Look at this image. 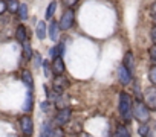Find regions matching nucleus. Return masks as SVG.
Returning a JSON list of instances; mask_svg holds the SVG:
<instances>
[{"label":"nucleus","instance_id":"obj_8","mask_svg":"<svg viewBox=\"0 0 156 137\" xmlns=\"http://www.w3.org/2000/svg\"><path fill=\"white\" fill-rule=\"evenodd\" d=\"M116 75H118V81L122 84V85H127L130 81H132V72L129 70V68L122 64L118 67V70H116Z\"/></svg>","mask_w":156,"mask_h":137},{"label":"nucleus","instance_id":"obj_2","mask_svg":"<svg viewBox=\"0 0 156 137\" xmlns=\"http://www.w3.org/2000/svg\"><path fill=\"white\" fill-rule=\"evenodd\" d=\"M132 113H133V117H135L138 122H141V123H147L148 119H150V110H148L147 105H145L142 101H139V99L135 101Z\"/></svg>","mask_w":156,"mask_h":137},{"label":"nucleus","instance_id":"obj_36","mask_svg":"<svg viewBox=\"0 0 156 137\" xmlns=\"http://www.w3.org/2000/svg\"><path fill=\"white\" fill-rule=\"evenodd\" d=\"M3 2H9V0H3Z\"/></svg>","mask_w":156,"mask_h":137},{"label":"nucleus","instance_id":"obj_6","mask_svg":"<svg viewBox=\"0 0 156 137\" xmlns=\"http://www.w3.org/2000/svg\"><path fill=\"white\" fill-rule=\"evenodd\" d=\"M20 129H22V132L26 137H29L34 132V122H32V117L31 116L25 114V116L20 117Z\"/></svg>","mask_w":156,"mask_h":137},{"label":"nucleus","instance_id":"obj_24","mask_svg":"<svg viewBox=\"0 0 156 137\" xmlns=\"http://www.w3.org/2000/svg\"><path fill=\"white\" fill-rule=\"evenodd\" d=\"M49 137H64V131L61 129V126H55V128L51 131Z\"/></svg>","mask_w":156,"mask_h":137},{"label":"nucleus","instance_id":"obj_29","mask_svg":"<svg viewBox=\"0 0 156 137\" xmlns=\"http://www.w3.org/2000/svg\"><path fill=\"white\" fill-rule=\"evenodd\" d=\"M78 3V0H63V5L66 6V8H72L73 5H76Z\"/></svg>","mask_w":156,"mask_h":137},{"label":"nucleus","instance_id":"obj_17","mask_svg":"<svg viewBox=\"0 0 156 137\" xmlns=\"http://www.w3.org/2000/svg\"><path fill=\"white\" fill-rule=\"evenodd\" d=\"M115 137H132V135H130V131L127 129V126L119 125L115 131Z\"/></svg>","mask_w":156,"mask_h":137},{"label":"nucleus","instance_id":"obj_33","mask_svg":"<svg viewBox=\"0 0 156 137\" xmlns=\"http://www.w3.org/2000/svg\"><path fill=\"white\" fill-rule=\"evenodd\" d=\"M63 53H64V44L61 43V44H58V55L61 56Z\"/></svg>","mask_w":156,"mask_h":137},{"label":"nucleus","instance_id":"obj_3","mask_svg":"<svg viewBox=\"0 0 156 137\" xmlns=\"http://www.w3.org/2000/svg\"><path fill=\"white\" fill-rule=\"evenodd\" d=\"M142 102L147 105L150 111H156V87H147L144 92V99Z\"/></svg>","mask_w":156,"mask_h":137},{"label":"nucleus","instance_id":"obj_12","mask_svg":"<svg viewBox=\"0 0 156 137\" xmlns=\"http://www.w3.org/2000/svg\"><path fill=\"white\" fill-rule=\"evenodd\" d=\"M58 32H60V23L52 22L51 26H49V37H51L52 41H57L58 40Z\"/></svg>","mask_w":156,"mask_h":137},{"label":"nucleus","instance_id":"obj_28","mask_svg":"<svg viewBox=\"0 0 156 137\" xmlns=\"http://www.w3.org/2000/svg\"><path fill=\"white\" fill-rule=\"evenodd\" d=\"M150 15H151L153 25L156 26V3H153V5H151V8H150Z\"/></svg>","mask_w":156,"mask_h":137},{"label":"nucleus","instance_id":"obj_15","mask_svg":"<svg viewBox=\"0 0 156 137\" xmlns=\"http://www.w3.org/2000/svg\"><path fill=\"white\" fill-rule=\"evenodd\" d=\"M32 102H34V99H32V92L29 90L28 93H26V98H25V104H23V111H31L32 110Z\"/></svg>","mask_w":156,"mask_h":137},{"label":"nucleus","instance_id":"obj_32","mask_svg":"<svg viewBox=\"0 0 156 137\" xmlns=\"http://www.w3.org/2000/svg\"><path fill=\"white\" fill-rule=\"evenodd\" d=\"M151 40L156 44V26H153V29H151Z\"/></svg>","mask_w":156,"mask_h":137},{"label":"nucleus","instance_id":"obj_37","mask_svg":"<svg viewBox=\"0 0 156 137\" xmlns=\"http://www.w3.org/2000/svg\"><path fill=\"white\" fill-rule=\"evenodd\" d=\"M25 137H26V135H25Z\"/></svg>","mask_w":156,"mask_h":137},{"label":"nucleus","instance_id":"obj_7","mask_svg":"<svg viewBox=\"0 0 156 137\" xmlns=\"http://www.w3.org/2000/svg\"><path fill=\"white\" fill-rule=\"evenodd\" d=\"M69 89V81H67V78H64V76H57L55 79H54V82H52V90L57 93V95H63L64 93V90H67Z\"/></svg>","mask_w":156,"mask_h":137},{"label":"nucleus","instance_id":"obj_16","mask_svg":"<svg viewBox=\"0 0 156 137\" xmlns=\"http://www.w3.org/2000/svg\"><path fill=\"white\" fill-rule=\"evenodd\" d=\"M69 99H67V96H63V95H60L58 98H57V101H55V107L58 108V110H63V108H69L67 107V102Z\"/></svg>","mask_w":156,"mask_h":137},{"label":"nucleus","instance_id":"obj_13","mask_svg":"<svg viewBox=\"0 0 156 137\" xmlns=\"http://www.w3.org/2000/svg\"><path fill=\"white\" fill-rule=\"evenodd\" d=\"M122 64L129 68L130 72H133V68H135V58H133V53H132V52H127V53H126Z\"/></svg>","mask_w":156,"mask_h":137},{"label":"nucleus","instance_id":"obj_31","mask_svg":"<svg viewBox=\"0 0 156 137\" xmlns=\"http://www.w3.org/2000/svg\"><path fill=\"white\" fill-rule=\"evenodd\" d=\"M6 9H8V6H6V2H3V0H0V14H3Z\"/></svg>","mask_w":156,"mask_h":137},{"label":"nucleus","instance_id":"obj_25","mask_svg":"<svg viewBox=\"0 0 156 137\" xmlns=\"http://www.w3.org/2000/svg\"><path fill=\"white\" fill-rule=\"evenodd\" d=\"M32 61H34V65H35V67H41V65H43V59H41V56H40V53H38V52H35V53H34Z\"/></svg>","mask_w":156,"mask_h":137},{"label":"nucleus","instance_id":"obj_20","mask_svg":"<svg viewBox=\"0 0 156 137\" xmlns=\"http://www.w3.org/2000/svg\"><path fill=\"white\" fill-rule=\"evenodd\" d=\"M6 6H8L9 12H17L19 8H20V3L17 2V0H9V2H6Z\"/></svg>","mask_w":156,"mask_h":137},{"label":"nucleus","instance_id":"obj_21","mask_svg":"<svg viewBox=\"0 0 156 137\" xmlns=\"http://www.w3.org/2000/svg\"><path fill=\"white\" fill-rule=\"evenodd\" d=\"M148 79H150V82L156 87V64L150 67V70H148Z\"/></svg>","mask_w":156,"mask_h":137},{"label":"nucleus","instance_id":"obj_22","mask_svg":"<svg viewBox=\"0 0 156 137\" xmlns=\"http://www.w3.org/2000/svg\"><path fill=\"white\" fill-rule=\"evenodd\" d=\"M55 9H57V2H51L49 6H48V9H46V18H52Z\"/></svg>","mask_w":156,"mask_h":137},{"label":"nucleus","instance_id":"obj_18","mask_svg":"<svg viewBox=\"0 0 156 137\" xmlns=\"http://www.w3.org/2000/svg\"><path fill=\"white\" fill-rule=\"evenodd\" d=\"M23 56H25L26 59H31V58L34 56V52H32V49H31L29 41H25V43H23Z\"/></svg>","mask_w":156,"mask_h":137},{"label":"nucleus","instance_id":"obj_27","mask_svg":"<svg viewBox=\"0 0 156 137\" xmlns=\"http://www.w3.org/2000/svg\"><path fill=\"white\" fill-rule=\"evenodd\" d=\"M148 53H150V58H151V61L156 64V44H153V46L148 49Z\"/></svg>","mask_w":156,"mask_h":137},{"label":"nucleus","instance_id":"obj_4","mask_svg":"<svg viewBox=\"0 0 156 137\" xmlns=\"http://www.w3.org/2000/svg\"><path fill=\"white\" fill-rule=\"evenodd\" d=\"M73 22H75V14H73V11H72L70 8H67V9L63 12V17H61V20H60V29H61V31L70 29L72 25H73Z\"/></svg>","mask_w":156,"mask_h":137},{"label":"nucleus","instance_id":"obj_14","mask_svg":"<svg viewBox=\"0 0 156 137\" xmlns=\"http://www.w3.org/2000/svg\"><path fill=\"white\" fill-rule=\"evenodd\" d=\"M46 23L44 22H38L37 23V29H35V34L38 37V40H44L46 38Z\"/></svg>","mask_w":156,"mask_h":137},{"label":"nucleus","instance_id":"obj_26","mask_svg":"<svg viewBox=\"0 0 156 137\" xmlns=\"http://www.w3.org/2000/svg\"><path fill=\"white\" fill-rule=\"evenodd\" d=\"M138 132H139L141 137H145V135L148 134V126H147V123H141V126L138 128Z\"/></svg>","mask_w":156,"mask_h":137},{"label":"nucleus","instance_id":"obj_1","mask_svg":"<svg viewBox=\"0 0 156 137\" xmlns=\"http://www.w3.org/2000/svg\"><path fill=\"white\" fill-rule=\"evenodd\" d=\"M118 108H119V114L126 122L132 120V98L127 93H121L119 95V102H118Z\"/></svg>","mask_w":156,"mask_h":137},{"label":"nucleus","instance_id":"obj_35","mask_svg":"<svg viewBox=\"0 0 156 137\" xmlns=\"http://www.w3.org/2000/svg\"><path fill=\"white\" fill-rule=\"evenodd\" d=\"M78 137H92V135H90V134H87V132H81Z\"/></svg>","mask_w":156,"mask_h":137},{"label":"nucleus","instance_id":"obj_11","mask_svg":"<svg viewBox=\"0 0 156 137\" xmlns=\"http://www.w3.org/2000/svg\"><path fill=\"white\" fill-rule=\"evenodd\" d=\"M22 81L26 84V87L32 92V89H34V79H32V73L29 72V70H23L22 72Z\"/></svg>","mask_w":156,"mask_h":137},{"label":"nucleus","instance_id":"obj_10","mask_svg":"<svg viewBox=\"0 0 156 137\" xmlns=\"http://www.w3.org/2000/svg\"><path fill=\"white\" fill-rule=\"evenodd\" d=\"M16 38H17V41L19 43H25V41H28V32H26V28L23 26V25H20L19 28H17V31H16Z\"/></svg>","mask_w":156,"mask_h":137},{"label":"nucleus","instance_id":"obj_5","mask_svg":"<svg viewBox=\"0 0 156 137\" xmlns=\"http://www.w3.org/2000/svg\"><path fill=\"white\" fill-rule=\"evenodd\" d=\"M70 116H72V110L70 108H63V110H58L55 119H54V123L57 126H64L69 120H70Z\"/></svg>","mask_w":156,"mask_h":137},{"label":"nucleus","instance_id":"obj_30","mask_svg":"<svg viewBox=\"0 0 156 137\" xmlns=\"http://www.w3.org/2000/svg\"><path fill=\"white\" fill-rule=\"evenodd\" d=\"M49 55H51L52 58H57V56H60V55H58V46H55V47H51V49H49Z\"/></svg>","mask_w":156,"mask_h":137},{"label":"nucleus","instance_id":"obj_19","mask_svg":"<svg viewBox=\"0 0 156 137\" xmlns=\"http://www.w3.org/2000/svg\"><path fill=\"white\" fill-rule=\"evenodd\" d=\"M17 15H19L20 20H26L28 18V6L25 3H20V8L17 11Z\"/></svg>","mask_w":156,"mask_h":137},{"label":"nucleus","instance_id":"obj_9","mask_svg":"<svg viewBox=\"0 0 156 137\" xmlns=\"http://www.w3.org/2000/svg\"><path fill=\"white\" fill-rule=\"evenodd\" d=\"M63 72H64V61H63V58L61 56L54 58V61H52V73L60 76V75H63Z\"/></svg>","mask_w":156,"mask_h":137},{"label":"nucleus","instance_id":"obj_23","mask_svg":"<svg viewBox=\"0 0 156 137\" xmlns=\"http://www.w3.org/2000/svg\"><path fill=\"white\" fill-rule=\"evenodd\" d=\"M43 72H44V76L46 78H51V72H52V64L48 62V61H43Z\"/></svg>","mask_w":156,"mask_h":137},{"label":"nucleus","instance_id":"obj_34","mask_svg":"<svg viewBox=\"0 0 156 137\" xmlns=\"http://www.w3.org/2000/svg\"><path fill=\"white\" fill-rule=\"evenodd\" d=\"M41 110L43 111H48L49 110V102H41Z\"/></svg>","mask_w":156,"mask_h":137}]
</instances>
